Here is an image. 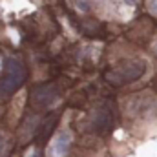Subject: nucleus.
I'll use <instances>...</instances> for the list:
<instances>
[{"mask_svg": "<svg viewBox=\"0 0 157 157\" xmlns=\"http://www.w3.org/2000/svg\"><path fill=\"white\" fill-rule=\"evenodd\" d=\"M71 141H73V137H71L70 130L59 132L51 139V143L48 146V155L49 157H66L68 152H70V148H71Z\"/></svg>", "mask_w": 157, "mask_h": 157, "instance_id": "3", "label": "nucleus"}, {"mask_svg": "<svg viewBox=\"0 0 157 157\" xmlns=\"http://www.w3.org/2000/svg\"><path fill=\"white\" fill-rule=\"evenodd\" d=\"M26 157H40V154H39V150H35V148H33V150H29V152H28V155Z\"/></svg>", "mask_w": 157, "mask_h": 157, "instance_id": "5", "label": "nucleus"}, {"mask_svg": "<svg viewBox=\"0 0 157 157\" xmlns=\"http://www.w3.org/2000/svg\"><path fill=\"white\" fill-rule=\"evenodd\" d=\"M2 70H4V59L0 57V71H2Z\"/></svg>", "mask_w": 157, "mask_h": 157, "instance_id": "7", "label": "nucleus"}, {"mask_svg": "<svg viewBox=\"0 0 157 157\" xmlns=\"http://www.w3.org/2000/svg\"><path fill=\"white\" fill-rule=\"evenodd\" d=\"M124 4H128V6H135L137 4V0H122Z\"/></svg>", "mask_w": 157, "mask_h": 157, "instance_id": "6", "label": "nucleus"}, {"mask_svg": "<svg viewBox=\"0 0 157 157\" xmlns=\"http://www.w3.org/2000/svg\"><path fill=\"white\" fill-rule=\"evenodd\" d=\"M26 80V68L18 59H6V75L0 78V97H7L17 91Z\"/></svg>", "mask_w": 157, "mask_h": 157, "instance_id": "1", "label": "nucleus"}, {"mask_svg": "<svg viewBox=\"0 0 157 157\" xmlns=\"http://www.w3.org/2000/svg\"><path fill=\"white\" fill-rule=\"evenodd\" d=\"M144 70H146V66L139 59L137 60H124L122 64L115 66L112 71L106 73V80L112 82V84H115V86L126 84V82H133V80H137L144 73Z\"/></svg>", "mask_w": 157, "mask_h": 157, "instance_id": "2", "label": "nucleus"}, {"mask_svg": "<svg viewBox=\"0 0 157 157\" xmlns=\"http://www.w3.org/2000/svg\"><path fill=\"white\" fill-rule=\"evenodd\" d=\"M146 11L157 18V0H146Z\"/></svg>", "mask_w": 157, "mask_h": 157, "instance_id": "4", "label": "nucleus"}]
</instances>
